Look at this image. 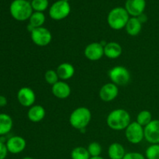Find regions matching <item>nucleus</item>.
<instances>
[{
    "mask_svg": "<svg viewBox=\"0 0 159 159\" xmlns=\"http://www.w3.org/2000/svg\"><path fill=\"white\" fill-rule=\"evenodd\" d=\"M146 159H159V144H151L145 151Z\"/></svg>",
    "mask_w": 159,
    "mask_h": 159,
    "instance_id": "obj_25",
    "label": "nucleus"
},
{
    "mask_svg": "<svg viewBox=\"0 0 159 159\" xmlns=\"http://www.w3.org/2000/svg\"><path fill=\"white\" fill-rule=\"evenodd\" d=\"M59 79L65 81L71 79L75 75V68L71 64L68 62H64L58 65L56 70Z\"/></svg>",
    "mask_w": 159,
    "mask_h": 159,
    "instance_id": "obj_18",
    "label": "nucleus"
},
{
    "mask_svg": "<svg viewBox=\"0 0 159 159\" xmlns=\"http://www.w3.org/2000/svg\"><path fill=\"white\" fill-rule=\"evenodd\" d=\"M65 1H66V2H68V0H65Z\"/></svg>",
    "mask_w": 159,
    "mask_h": 159,
    "instance_id": "obj_35",
    "label": "nucleus"
},
{
    "mask_svg": "<svg viewBox=\"0 0 159 159\" xmlns=\"http://www.w3.org/2000/svg\"><path fill=\"white\" fill-rule=\"evenodd\" d=\"M44 79L46 81L47 83H48L49 85H54L55 83H57L59 81V77L57 75V71H54V70L50 69L45 72L44 74Z\"/></svg>",
    "mask_w": 159,
    "mask_h": 159,
    "instance_id": "obj_28",
    "label": "nucleus"
},
{
    "mask_svg": "<svg viewBox=\"0 0 159 159\" xmlns=\"http://www.w3.org/2000/svg\"><path fill=\"white\" fill-rule=\"evenodd\" d=\"M91 120L92 113L89 109L81 107L71 112L69 117V123L73 128L81 130L86 128Z\"/></svg>",
    "mask_w": 159,
    "mask_h": 159,
    "instance_id": "obj_3",
    "label": "nucleus"
},
{
    "mask_svg": "<svg viewBox=\"0 0 159 159\" xmlns=\"http://www.w3.org/2000/svg\"><path fill=\"white\" fill-rule=\"evenodd\" d=\"M52 94L56 98L60 99H65L71 95V89L70 85L65 81H58L51 87Z\"/></svg>",
    "mask_w": 159,
    "mask_h": 159,
    "instance_id": "obj_15",
    "label": "nucleus"
},
{
    "mask_svg": "<svg viewBox=\"0 0 159 159\" xmlns=\"http://www.w3.org/2000/svg\"><path fill=\"white\" fill-rule=\"evenodd\" d=\"M138 20H139V21L141 22V23H142V24L144 23H145V22L148 20L147 16H146L144 13L141 14V15H140L139 16H138Z\"/></svg>",
    "mask_w": 159,
    "mask_h": 159,
    "instance_id": "obj_32",
    "label": "nucleus"
},
{
    "mask_svg": "<svg viewBox=\"0 0 159 159\" xmlns=\"http://www.w3.org/2000/svg\"><path fill=\"white\" fill-rule=\"evenodd\" d=\"M122 53V47L117 42H109L104 47V55L110 59L118 58L120 57Z\"/></svg>",
    "mask_w": 159,
    "mask_h": 159,
    "instance_id": "obj_16",
    "label": "nucleus"
},
{
    "mask_svg": "<svg viewBox=\"0 0 159 159\" xmlns=\"http://www.w3.org/2000/svg\"><path fill=\"white\" fill-rule=\"evenodd\" d=\"M90 159H104V158L101 156H97V157H91Z\"/></svg>",
    "mask_w": 159,
    "mask_h": 159,
    "instance_id": "obj_33",
    "label": "nucleus"
},
{
    "mask_svg": "<svg viewBox=\"0 0 159 159\" xmlns=\"http://www.w3.org/2000/svg\"><path fill=\"white\" fill-rule=\"evenodd\" d=\"M144 139L151 144H159V120H152L144 127Z\"/></svg>",
    "mask_w": 159,
    "mask_h": 159,
    "instance_id": "obj_10",
    "label": "nucleus"
},
{
    "mask_svg": "<svg viewBox=\"0 0 159 159\" xmlns=\"http://www.w3.org/2000/svg\"><path fill=\"white\" fill-rule=\"evenodd\" d=\"M119 88L113 82H109L101 87L99 90V97L103 102H111L117 97Z\"/></svg>",
    "mask_w": 159,
    "mask_h": 159,
    "instance_id": "obj_12",
    "label": "nucleus"
},
{
    "mask_svg": "<svg viewBox=\"0 0 159 159\" xmlns=\"http://www.w3.org/2000/svg\"><path fill=\"white\" fill-rule=\"evenodd\" d=\"M46 115L45 109L40 105H34L30 107L27 112V117L31 122L39 123L43 120Z\"/></svg>",
    "mask_w": 159,
    "mask_h": 159,
    "instance_id": "obj_17",
    "label": "nucleus"
},
{
    "mask_svg": "<svg viewBox=\"0 0 159 159\" xmlns=\"http://www.w3.org/2000/svg\"><path fill=\"white\" fill-rule=\"evenodd\" d=\"M17 99L20 105L30 108L35 103L36 94L32 89L23 87L17 93Z\"/></svg>",
    "mask_w": 159,
    "mask_h": 159,
    "instance_id": "obj_11",
    "label": "nucleus"
},
{
    "mask_svg": "<svg viewBox=\"0 0 159 159\" xmlns=\"http://www.w3.org/2000/svg\"><path fill=\"white\" fill-rule=\"evenodd\" d=\"M71 12V6L68 2L58 0L51 6L49 16L54 20H61L68 16Z\"/></svg>",
    "mask_w": 159,
    "mask_h": 159,
    "instance_id": "obj_6",
    "label": "nucleus"
},
{
    "mask_svg": "<svg viewBox=\"0 0 159 159\" xmlns=\"http://www.w3.org/2000/svg\"><path fill=\"white\" fill-rule=\"evenodd\" d=\"M130 123V113L124 109L112 110L107 117V125L113 130H125Z\"/></svg>",
    "mask_w": 159,
    "mask_h": 159,
    "instance_id": "obj_1",
    "label": "nucleus"
},
{
    "mask_svg": "<svg viewBox=\"0 0 159 159\" xmlns=\"http://www.w3.org/2000/svg\"><path fill=\"white\" fill-rule=\"evenodd\" d=\"M46 17L43 12H34L29 19L30 24L34 26V28H38L43 26L45 23Z\"/></svg>",
    "mask_w": 159,
    "mask_h": 159,
    "instance_id": "obj_22",
    "label": "nucleus"
},
{
    "mask_svg": "<svg viewBox=\"0 0 159 159\" xmlns=\"http://www.w3.org/2000/svg\"><path fill=\"white\" fill-rule=\"evenodd\" d=\"M8 150L6 144L0 142V159H5L8 155Z\"/></svg>",
    "mask_w": 159,
    "mask_h": 159,
    "instance_id": "obj_30",
    "label": "nucleus"
},
{
    "mask_svg": "<svg viewBox=\"0 0 159 159\" xmlns=\"http://www.w3.org/2000/svg\"><path fill=\"white\" fill-rule=\"evenodd\" d=\"M152 121V114L149 110H142L137 116L136 122L143 127H146Z\"/></svg>",
    "mask_w": 159,
    "mask_h": 159,
    "instance_id": "obj_24",
    "label": "nucleus"
},
{
    "mask_svg": "<svg viewBox=\"0 0 159 159\" xmlns=\"http://www.w3.org/2000/svg\"><path fill=\"white\" fill-rule=\"evenodd\" d=\"M33 10L35 12H41L46 10L49 6L48 0H32L31 1Z\"/></svg>",
    "mask_w": 159,
    "mask_h": 159,
    "instance_id": "obj_26",
    "label": "nucleus"
},
{
    "mask_svg": "<svg viewBox=\"0 0 159 159\" xmlns=\"http://www.w3.org/2000/svg\"><path fill=\"white\" fill-rule=\"evenodd\" d=\"M6 148L9 153L20 154L25 150L26 147V140L20 136H13L9 138L6 143Z\"/></svg>",
    "mask_w": 159,
    "mask_h": 159,
    "instance_id": "obj_13",
    "label": "nucleus"
},
{
    "mask_svg": "<svg viewBox=\"0 0 159 159\" xmlns=\"http://www.w3.org/2000/svg\"><path fill=\"white\" fill-rule=\"evenodd\" d=\"M13 121L12 117L6 113H0V136H4L12 130Z\"/></svg>",
    "mask_w": 159,
    "mask_h": 159,
    "instance_id": "obj_21",
    "label": "nucleus"
},
{
    "mask_svg": "<svg viewBox=\"0 0 159 159\" xmlns=\"http://www.w3.org/2000/svg\"><path fill=\"white\" fill-rule=\"evenodd\" d=\"M9 12L17 21H26L30 18L34 10L28 0H13L9 6Z\"/></svg>",
    "mask_w": 159,
    "mask_h": 159,
    "instance_id": "obj_2",
    "label": "nucleus"
},
{
    "mask_svg": "<svg viewBox=\"0 0 159 159\" xmlns=\"http://www.w3.org/2000/svg\"><path fill=\"white\" fill-rule=\"evenodd\" d=\"M108 75L111 82L117 86H124L128 84L130 80V74L129 70L124 66L113 67L109 71Z\"/></svg>",
    "mask_w": 159,
    "mask_h": 159,
    "instance_id": "obj_5",
    "label": "nucleus"
},
{
    "mask_svg": "<svg viewBox=\"0 0 159 159\" xmlns=\"http://www.w3.org/2000/svg\"><path fill=\"white\" fill-rule=\"evenodd\" d=\"M89 153L90 156L91 157H97L100 156L101 153H102V146L98 142H91L89 144L88 148H87Z\"/></svg>",
    "mask_w": 159,
    "mask_h": 159,
    "instance_id": "obj_27",
    "label": "nucleus"
},
{
    "mask_svg": "<svg viewBox=\"0 0 159 159\" xmlns=\"http://www.w3.org/2000/svg\"><path fill=\"white\" fill-rule=\"evenodd\" d=\"M30 37L34 44L39 47H46L52 40V34L46 27L35 28L30 33Z\"/></svg>",
    "mask_w": 159,
    "mask_h": 159,
    "instance_id": "obj_8",
    "label": "nucleus"
},
{
    "mask_svg": "<svg viewBox=\"0 0 159 159\" xmlns=\"http://www.w3.org/2000/svg\"><path fill=\"white\" fill-rule=\"evenodd\" d=\"M125 136L130 144H140L144 139V127L136 121L131 122L125 129Z\"/></svg>",
    "mask_w": 159,
    "mask_h": 159,
    "instance_id": "obj_7",
    "label": "nucleus"
},
{
    "mask_svg": "<svg viewBox=\"0 0 159 159\" xmlns=\"http://www.w3.org/2000/svg\"><path fill=\"white\" fill-rule=\"evenodd\" d=\"M123 159H146L145 156L139 152H128L126 153Z\"/></svg>",
    "mask_w": 159,
    "mask_h": 159,
    "instance_id": "obj_29",
    "label": "nucleus"
},
{
    "mask_svg": "<svg viewBox=\"0 0 159 159\" xmlns=\"http://www.w3.org/2000/svg\"><path fill=\"white\" fill-rule=\"evenodd\" d=\"M126 155L124 146L118 142L112 143L108 148V156L110 159H123Z\"/></svg>",
    "mask_w": 159,
    "mask_h": 159,
    "instance_id": "obj_20",
    "label": "nucleus"
},
{
    "mask_svg": "<svg viewBox=\"0 0 159 159\" xmlns=\"http://www.w3.org/2000/svg\"><path fill=\"white\" fill-rule=\"evenodd\" d=\"M23 159H34V158H32V157H29V156H27V157H24V158H23Z\"/></svg>",
    "mask_w": 159,
    "mask_h": 159,
    "instance_id": "obj_34",
    "label": "nucleus"
},
{
    "mask_svg": "<svg viewBox=\"0 0 159 159\" xmlns=\"http://www.w3.org/2000/svg\"><path fill=\"white\" fill-rule=\"evenodd\" d=\"M126 32L128 35L134 37L141 33L142 23L139 21L138 17H130L125 26Z\"/></svg>",
    "mask_w": 159,
    "mask_h": 159,
    "instance_id": "obj_19",
    "label": "nucleus"
},
{
    "mask_svg": "<svg viewBox=\"0 0 159 159\" xmlns=\"http://www.w3.org/2000/svg\"><path fill=\"white\" fill-rule=\"evenodd\" d=\"M89 153L85 148L79 146L71 151V159H90Z\"/></svg>",
    "mask_w": 159,
    "mask_h": 159,
    "instance_id": "obj_23",
    "label": "nucleus"
},
{
    "mask_svg": "<svg viewBox=\"0 0 159 159\" xmlns=\"http://www.w3.org/2000/svg\"><path fill=\"white\" fill-rule=\"evenodd\" d=\"M145 7V0H127L125 3V9L131 17H138L144 13Z\"/></svg>",
    "mask_w": 159,
    "mask_h": 159,
    "instance_id": "obj_14",
    "label": "nucleus"
},
{
    "mask_svg": "<svg viewBox=\"0 0 159 159\" xmlns=\"http://www.w3.org/2000/svg\"><path fill=\"white\" fill-rule=\"evenodd\" d=\"M129 19L130 15L125 8L119 6L110 10L107 16V23L111 29L120 30L125 28Z\"/></svg>",
    "mask_w": 159,
    "mask_h": 159,
    "instance_id": "obj_4",
    "label": "nucleus"
},
{
    "mask_svg": "<svg viewBox=\"0 0 159 159\" xmlns=\"http://www.w3.org/2000/svg\"><path fill=\"white\" fill-rule=\"evenodd\" d=\"M84 55L88 60L96 61L104 56V47L99 42H93L85 47Z\"/></svg>",
    "mask_w": 159,
    "mask_h": 159,
    "instance_id": "obj_9",
    "label": "nucleus"
},
{
    "mask_svg": "<svg viewBox=\"0 0 159 159\" xmlns=\"http://www.w3.org/2000/svg\"><path fill=\"white\" fill-rule=\"evenodd\" d=\"M7 99L6 96H0V107H4L7 105Z\"/></svg>",
    "mask_w": 159,
    "mask_h": 159,
    "instance_id": "obj_31",
    "label": "nucleus"
}]
</instances>
